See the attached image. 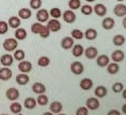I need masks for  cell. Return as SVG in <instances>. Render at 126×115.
<instances>
[{
  "instance_id": "22",
  "label": "cell",
  "mask_w": 126,
  "mask_h": 115,
  "mask_svg": "<svg viewBox=\"0 0 126 115\" xmlns=\"http://www.w3.org/2000/svg\"><path fill=\"white\" fill-rule=\"evenodd\" d=\"M107 88L104 86H99L94 90L95 95L96 97H98L99 98H102L105 97L107 95Z\"/></svg>"
},
{
  "instance_id": "49",
  "label": "cell",
  "mask_w": 126,
  "mask_h": 115,
  "mask_svg": "<svg viewBox=\"0 0 126 115\" xmlns=\"http://www.w3.org/2000/svg\"><path fill=\"white\" fill-rule=\"evenodd\" d=\"M116 1H117L118 2H122L124 1H125V0H116Z\"/></svg>"
},
{
  "instance_id": "24",
  "label": "cell",
  "mask_w": 126,
  "mask_h": 115,
  "mask_svg": "<svg viewBox=\"0 0 126 115\" xmlns=\"http://www.w3.org/2000/svg\"><path fill=\"white\" fill-rule=\"evenodd\" d=\"M18 16L22 19H28L32 17V12L27 8H22L18 11Z\"/></svg>"
},
{
  "instance_id": "46",
  "label": "cell",
  "mask_w": 126,
  "mask_h": 115,
  "mask_svg": "<svg viewBox=\"0 0 126 115\" xmlns=\"http://www.w3.org/2000/svg\"><path fill=\"white\" fill-rule=\"evenodd\" d=\"M122 111L124 114L126 115V104H124V106L122 107Z\"/></svg>"
},
{
  "instance_id": "19",
  "label": "cell",
  "mask_w": 126,
  "mask_h": 115,
  "mask_svg": "<svg viewBox=\"0 0 126 115\" xmlns=\"http://www.w3.org/2000/svg\"><path fill=\"white\" fill-rule=\"evenodd\" d=\"M49 109L53 114H58L62 112L63 109V105L60 102L54 101L50 104Z\"/></svg>"
},
{
  "instance_id": "33",
  "label": "cell",
  "mask_w": 126,
  "mask_h": 115,
  "mask_svg": "<svg viewBox=\"0 0 126 115\" xmlns=\"http://www.w3.org/2000/svg\"><path fill=\"white\" fill-rule=\"evenodd\" d=\"M50 62L51 61H50L49 58L46 56H42L38 59V61H37V64L38 66L41 68H46L49 65Z\"/></svg>"
},
{
  "instance_id": "36",
  "label": "cell",
  "mask_w": 126,
  "mask_h": 115,
  "mask_svg": "<svg viewBox=\"0 0 126 115\" xmlns=\"http://www.w3.org/2000/svg\"><path fill=\"white\" fill-rule=\"evenodd\" d=\"M49 15L54 19H59L62 17V14L61 10L59 8L54 7V8H52L50 10Z\"/></svg>"
},
{
  "instance_id": "13",
  "label": "cell",
  "mask_w": 126,
  "mask_h": 115,
  "mask_svg": "<svg viewBox=\"0 0 126 115\" xmlns=\"http://www.w3.org/2000/svg\"><path fill=\"white\" fill-rule=\"evenodd\" d=\"M115 24V20L111 17H107V18H104L102 21V28L106 30H110L113 28Z\"/></svg>"
},
{
  "instance_id": "14",
  "label": "cell",
  "mask_w": 126,
  "mask_h": 115,
  "mask_svg": "<svg viewBox=\"0 0 126 115\" xmlns=\"http://www.w3.org/2000/svg\"><path fill=\"white\" fill-rule=\"evenodd\" d=\"M93 86H94V83L90 78H84L80 81L79 87L84 91L90 90L93 88Z\"/></svg>"
},
{
  "instance_id": "26",
  "label": "cell",
  "mask_w": 126,
  "mask_h": 115,
  "mask_svg": "<svg viewBox=\"0 0 126 115\" xmlns=\"http://www.w3.org/2000/svg\"><path fill=\"white\" fill-rule=\"evenodd\" d=\"M97 32L96 30L94 28H88L85 31L84 36L85 38L88 41H94L95 40L97 37Z\"/></svg>"
},
{
  "instance_id": "37",
  "label": "cell",
  "mask_w": 126,
  "mask_h": 115,
  "mask_svg": "<svg viewBox=\"0 0 126 115\" xmlns=\"http://www.w3.org/2000/svg\"><path fill=\"white\" fill-rule=\"evenodd\" d=\"M71 35L73 39L77 40H81L84 37V33L79 29H74L71 32Z\"/></svg>"
},
{
  "instance_id": "12",
  "label": "cell",
  "mask_w": 126,
  "mask_h": 115,
  "mask_svg": "<svg viewBox=\"0 0 126 115\" xmlns=\"http://www.w3.org/2000/svg\"><path fill=\"white\" fill-rule=\"evenodd\" d=\"M74 44V41L72 37H65L62 39L61 41V46L63 49L65 50H70L73 47Z\"/></svg>"
},
{
  "instance_id": "50",
  "label": "cell",
  "mask_w": 126,
  "mask_h": 115,
  "mask_svg": "<svg viewBox=\"0 0 126 115\" xmlns=\"http://www.w3.org/2000/svg\"></svg>"
},
{
  "instance_id": "32",
  "label": "cell",
  "mask_w": 126,
  "mask_h": 115,
  "mask_svg": "<svg viewBox=\"0 0 126 115\" xmlns=\"http://www.w3.org/2000/svg\"><path fill=\"white\" fill-rule=\"evenodd\" d=\"M22 107L21 104L19 102H13L10 106V110L13 114L17 115L22 111Z\"/></svg>"
},
{
  "instance_id": "5",
  "label": "cell",
  "mask_w": 126,
  "mask_h": 115,
  "mask_svg": "<svg viewBox=\"0 0 126 115\" xmlns=\"http://www.w3.org/2000/svg\"><path fill=\"white\" fill-rule=\"evenodd\" d=\"M63 19L65 22L69 24L73 23L76 20V15L72 10H67L62 15Z\"/></svg>"
},
{
  "instance_id": "25",
  "label": "cell",
  "mask_w": 126,
  "mask_h": 115,
  "mask_svg": "<svg viewBox=\"0 0 126 115\" xmlns=\"http://www.w3.org/2000/svg\"><path fill=\"white\" fill-rule=\"evenodd\" d=\"M21 21L17 16H12L8 19V24L12 28H17L21 25Z\"/></svg>"
},
{
  "instance_id": "45",
  "label": "cell",
  "mask_w": 126,
  "mask_h": 115,
  "mask_svg": "<svg viewBox=\"0 0 126 115\" xmlns=\"http://www.w3.org/2000/svg\"><path fill=\"white\" fill-rule=\"evenodd\" d=\"M122 25H123L124 28L126 30V16H124V18L122 20Z\"/></svg>"
},
{
  "instance_id": "23",
  "label": "cell",
  "mask_w": 126,
  "mask_h": 115,
  "mask_svg": "<svg viewBox=\"0 0 126 115\" xmlns=\"http://www.w3.org/2000/svg\"><path fill=\"white\" fill-rule=\"evenodd\" d=\"M16 80L17 83L20 85V86H25L30 81V77H29L28 75H26V73H22L19 74L18 75H17Z\"/></svg>"
},
{
  "instance_id": "28",
  "label": "cell",
  "mask_w": 126,
  "mask_h": 115,
  "mask_svg": "<svg viewBox=\"0 0 126 115\" xmlns=\"http://www.w3.org/2000/svg\"><path fill=\"white\" fill-rule=\"evenodd\" d=\"M24 106L27 109H33L37 106V100L32 97H28L24 100Z\"/></svg>"
},
{
  "instance_id": "11",
  "label": "cell",
  "mask_w": 126,
  "mask_h": 115,
  "mask_svg": "<svg viewBox=\"0 0 126 115\" xmlns=\"http://www.w3.org/2000/svg\"><path fill=\"white\" fill-rule=\"evenodd\" d=\"M93 10L95 13V14L99 17H104L107 14V8L105 5L102 3L96 4Z\"/></svg>"
},
{
  "instance_id": "3",
  "label": "cell",
  "mask_w": 126,
  "mask_h": 115,
  "mask_svg": "<svg viewBox=\"0 0 126 115\" xmlns=\"http://www.w3.org/2000/svg\"><path fill=\"white\" fill-rule=\"evenodd\" d=\"M49 18V13L45 8H40L36 14V19L40 23H45Z\"/></svg>"
},
{
  "instance_id": "18",
  "label": "cell",
  "mask_w": 126,
  "mask_h": 115,
  "mask_svg": "<svg viewBox=\"0 0 126 115\" xmlns=\"http://www.w3.org/2000/svg\"><path fill=\"white\" fill-rule=\"evenodd\" d=\"M111 59L115 62H120L125 58V54L123 51L120 50H117L114 51L111 55Z\"/></svg>"
},
{
  "instance_id": "43",
  "label": "cell",
  "mask_w": 126,
  "mask_h": 115,
  "mask_svg": "<svg viewBox=\"0 0 126 115\" xmlns=\"http://www.w3.org/2000/svg\"><path fill=\"white\" fill-rule=\"evenodd\" d=\"M88 109L86 107H80L76 110V115H88Z\"/></svg>"
},
{
  "instance_id": "17",
  "label": "cell",
  "mask_w": 126,
  "mask_h": 115,
  "mask_svg": "<svg viewBox=\"0 0 126 115\" xmlns=\"http://www.w3.org/2000/svg\"><path fill=\"white\" fill-rule=\"evenodd\" d=\"M32 91L35 94H44L46 91V88L43 84L40 82H35L32 86Z\"/></svg>"
},
{
  "instance_id": "8",
  "label": "cell",
  "mask_w": 126,
  "mask_h": 115,
  "mask_svg": "<svg viewBox=\"0 0 126 115\" xmlns=\"http://www.w3.org/2000/svg\"><path fill=\"white\" fill-rule=\"evenodd\" d=\"M33 68L32 64L28 61H21L18 65V69L20 71L24 73H28L30 72Z\"/></svg>"
},
{
  "instance_id": "9",
  "label": "cell",
  "mask_w": 126,
  "mask_h": 115,
  "mask_svg": "<svg viewBox=\"0 0 126 115\" xmlns=\"http://www.w3.org/2000/svg\"><path fill=\"white\" fill-rule=\"evenodd\" d=\"M86 107L90 110L94 111L99 109L100 103L97 98L90 97L86 100Z\"/></svg>"
},
{
  "instance_id": "41",
  "label": "cell",
  "mask_w": 126,
  "mask_h": 115,
  "mask_svg": "<svg viewBox=\"0 0 126 115\" xmlns=\"http://www.w3.org/2000/svg\"><path fill=\"white\" fill-rule=\"evenodd\" d=\"M8 30V24L5 21H0V35L6 34Z\"/></svg>"
},
{
  "instance_id": "1",
  "label": "cell",
  "mask_w": 126,
  "mask_h": 115,
  "mask_svg": "<svg viewBox=\"0 0 126 115\" xmlns=\"http://www.w3.org/2000/svg\"><path fill=\"white\" fill-rule=\"evenodd\" d=\"M18 46V42L16 39H6L3 43V47L4 50L8 52L15 51Z\"/></svg>"
},
{
  "instance_id": "15",
  "label": "cell",
  "mask_w": 126,
  "mask_h": 115,
  "mask_svg": "<svg viewBox=\"0 0 126 115\" xmlns=\"http://www.w3.org/2000/svg\"><path fill=\"white\" fill-rule=\"evenodd\" d=\"M14 62V57L10 54H4L0 57V63L5 66L9 67Z\"/></svg>"
},
{
  "instance_id": "16",
  "label": "cell",
  "mask_w": 126,
  "mask_h": 115,
  "mask_svg": "<svg viewBox=\"0 0 126 115\" xmlns=\"http://www.w3.org/2000/svg\"><path fill=\"white\" fill-rule=\"evenodd\" d=\"M85 56L88 59H94L98 55V50L95 47L89 46L85 50Z\"/></svg>"
},
{
  "instance_id": "10",
  "label": "cell",
  "mask_w": 126,
  "mask_h": 115,
  "mask_svg": "<svg viewBox=\"0 0 126 115\" xmlns=\"http://www.w3.org/2000/svg\"><path fill=\"white\" fill-rule=\"evenodd\" d=\"M12 71L7 67L0 69V80L3 81L9 80L12 77Z\"/></svg>"
},
{
  "instance_id": "21",
  "label": "cell",
  "mask_w": 126,
  "mask_h": 115,
  "mask_svg": "<svg viewBox=\"0 0 126 115\" xmlns=\"http://www.w3.org/2000/svg\"><path fill=\"white\" fill-rule=\"evenodd\" d=\"M46 25L42 24L40 22L35 23L31 26V31L33 34L40 35L46 28Z\"/></svg>"
},
{
  "instance_id": "7",
  "label": "cell",
  "mask_w": 126,
  "mask_h": 115,
  "mask_svg": "<svg viewBox=\"0 0 126 115\" xmlns=\"http://www.w3.org/2000/svg\"><path fill=\"white\" fill-rule=\"evenodd\" d=\"M6 97L10 101H15L19 97L20 93L19 90L16 88H10L6 91Z\"/></svg>"
},
{
  "instance_id": "48",
  "label": "cell",
  "mask_w": 126,
  "mask_h": 115,
  "mask_svg": "<svg viewBox=\"0 0 126 115\" xmlns=\"http://www.w3.org/2000/svg\"><path fill=\"white\" fill-rule=\"evenodd\" d=\"M85 1L87 2H88V3H92V2L95 1V0H85Z\"/></svg>"
},
{
  "instance_id": "39",
  "label": "cell",
  "mask_w": 126,
  "mask_h": 115,
  "mask_svg": "<svg viewBox=\"0 0 126 115\" xmlns=\"http://www.w3.org/2000/svg\"><path fill=\"white\" fill-rule=\"evenodd\" d=\"M94 10L92 6L89 5H84L81 6V12L85 16H90L92 14Z\"/></svg>"
},
{
  "instance_id": "2",
  "label": "cell",
  "mask_w": 126,
  "mask_h": 115,
  "mask_svg": "<svg viewBox=\"0 0 126 115\" xmlns=\"http://www.w3.org/2000/svg\"><path fill=\"white\" fill-rule=\"evenodd\" d=\"M70 71L74 75H81L84 72V66L79 61H74L70 64Z\"/></svg>"
},
{
  "instance_id": "35",
  "label": "cell",
  "mask_w": 126,
  "mask_h": 115,
  "mask_svg": "<svg viewBox=\"0 0 126 115\" xmlns=\"http://www.w3.org/2000/svg\"><path fill=\"white\" fill-rule=\"evenodd\" d=\"M49 102V98L46 94H40L38 95L37 99V103L41 106H46Z\"/></svg>"
},
{
  "instance_id": "30",
  "label": "cell",
  "mask_w": 126,
  "mask_h": 115,
  "mask_svg": "<svg viewBox=\"0 0 126 115\" xmlns=\"http://www.w3.org/2000/svg\"><path fill=\"white\" fill-rule=\"evenodd\" d=\"M120 69L119 65L117 62H112L107 66V71L110 75H115L117 74Z\"/></svg>"
},
{
  "instance_id": "29",
  "label": "cell",
  "mask_w": 126,
  "mask_h": 115,
  "mask_svg": "<svg viewBox=\"0 0 126 115\" xmlns=\"http://www.w3.org/2000/svg\"><path fill=\"white\" fill-rule=\"evenodd\" d=\"M84 51L85 50H84L83 46L79 44H77L72 47V53L73 56H74L75 57H79L82 56Z\"/></svg>"
},
{
  "instance_id": "40",
  "label": "cell",
  "mask_w": 126,
  "mask_h": 115,
  "mask_svg": "<svg viewBox=\"0 0 126 115\" xmlns=\"http://www.w3.org/2000/svg\"><path fill=\"white\" fill-rule=\"evenodd\" d=\"M42 5V0H30V6L31 8L33 10L40 9Z\"/></svg>"
},
{
  "instance_id": "38",
  "label": "cell",
  "mask_w": 126,
  "mask_h": 115,
  "mask_svg": "<svg viewBox=\"0 0 126 115\" xmlns=\"http://www.w3.org/2000/svg\"><path fill=\"white\" fill-rule=\"evenodd\" d=\"M25 58V52L22 50H16L14 53V59L16 61H23Z\"/></svg>"
},
{
  "instance_id": "4",
  "label": "cell",
  "mask_w": 126,
  "mask_h": 115,
  "mask_svg": "<svg viewBox=\"0 0 126 115\" xmlns=\"http://www.w3.org/2000/svg\"><path fill=\"white\" fill-rule=\"evenodd\" d=\"M47 26L49 29L50 32H57L60 31L62 28V24L58 19H51V20L48 21Z\"/></svg>"
},
{
  "instance_id": "27",
  "label": "cell",
  "mask_w": 126,
  "mask_h": 115,
  "mask_svg": "<svg viewBox=\"0 0 126 115\" xmlns=\"http://www.w3.org/2000/svg\"><path fill=\"white\" fill-rule=\"evenodd\" d=\"M15 37L17 40L24 41L26 37H27V32L24 28H19L16 30L15 32Z\"/></svg>"
},
{
  "instance_id": "47",
  "label": "cell",
  "mask_w": 126,
  "mask_h": 115,
  "mask_svg": "<svg viewBox=\"0 0 126 115\" xmlns=\"http://www.w3.org/2000/svg\"><path fill=\"white\" fill-rule=\"evenodd\" d=\"M122 97L124 99H126V89L124 90V91H122Z\"/></svg>"
},
{
  "instance_id": "34",
  "label": "cell",
  "mask_w": 126,
  "mask_h": 115,
  "mask_svg": "<svg viewBox=\"0 0 126 115\" xmlns=\"http://www.w3.org/2000/svg\"><path fill=\"white\" fill-rule=\"evenodd\" d=\"M68 5H69V7L70 10H76L81 8V0H69Z\"/></svg>"
},
{
  "instance_id": "20",
  "label": "cell",
  "mask_w": 126,
  "mask_h": 115,
  "mask_svg": "<svg viewBox=\"0 0 126 115\" xmlns=\"http://www.w3.org/2000/svg\"><path fill=\"white\" fill-rule=\"evenodd\" d=\"M97 64L101 68H104L107 66L110 63V58L106 55H101L97 59Z\"/></svg>"
},
{
  "instance_id": "44",
  "label": "cell",
  "mask_w": 126,
  "mask_h": 115,
  "mask_svg": "<svg viewBox=\"0 0 126 115\" xmlns=\"http://www.w3.org/2000/svg\"><path fill=\"white\" fill-rule=\"evenodd\" d=\"M108 115H120V113L116 109H113L108 113Z\"/></svg>"
},
{
  "instance_id": "6",
  "label": "cell",
  "mask_w": 126,
  "mask_h": 115,
  "mask_svg": "<svg viewBox=\"0 0 126 115\" xmlns=\"http://www.w3.org/2000/svg\"><path fill=\"white\" fill-rule=\"evenodd\" d=\"M114 14L118 18H122L126 16V5L123 3H118L114 6Z\"/></svg>"
},
{
  "instance_id": "52",
  "label": "cell",
  "mask_w": 126,
  "mask_h": 115,
  "mask_svg": "<svg viewBox=\"0 0 126 115\" xmlns=\"http://www.w3.org/2000/svg\"><path fill=\"white\" fill-rule=\"evenodd\" d=\"M0 65H1V63H0Z\"/></svg>"
},
{
  "instance_id": "31",
  "label": "cell",
  "mask_w": 126,
  "mask_h": 115,
  "mask_svg": "<svg viewBox=\"0 0 126 115\" xmlns=\"http://www.w3.org/2000/svg\"><path fill=\"white\" fill-rule=\"evenodd\" d=\"M126 42V39L124 36L121 34L115 35L113 38V43L116 46H121Z\"/></svg>"
},
{
  "instance_id": "51",
  "label": "cell",
  "mask_w": 126,
  "mask_h": 115,
  "mask_svg": "<svg viewBox=\"0 0 126 115\" xmlns=\"http://www.w3.org/2000/svg\"><path fill=\"white\" fill-rule=\"evenodd\" d=\"M104 1H106V0H104Z\"/></svg>"
},
{
  "instance_id": "42",
  "label": "cell",
  "mask_w": 126,
  "mask_h": 115,
  "mask_svg": "<svg viewBox=\"0 0 126 115\" xmlns=\"http://www.w3.org/2000/svg\"><path fill=\"white\" fill-rule=\"evenodd\" d=\"M123 90L124 85L121 82H116L112 86V90L113 91L114 93H119L123 91Z\"/></svg>"
}]
</instances>
